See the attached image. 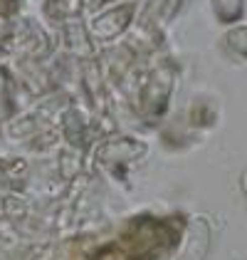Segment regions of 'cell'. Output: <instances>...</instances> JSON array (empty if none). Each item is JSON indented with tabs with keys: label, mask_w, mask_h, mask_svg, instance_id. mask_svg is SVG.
I'll return each instance as SVG.
<instances>
[{
	"label": "cell",
	"mask_w": 247,
	"mask_h": 260,
	"mask_svg": "<svg viewBox=\"0 0 247 260\" xmlns=\"http://www.w3.org/2000/svg\"><path fill=\"white\" fill-rule=\"evenodd\" d=\"M242 193H245V196H247V174H245V176H242Z\"/></svg>",
	"instance_id": "obj_1"
}]
</instances>
